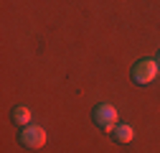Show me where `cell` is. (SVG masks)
Here are the masks:
<instances>
[{"label":"cell","mask_w":160,"mask_h":153,"mask_svg":"<svg viewBox=\"0 0 160 153\" xmlns=\"http://www.w3.org/2000/svg\"><path fill=\"white\" fill-rule=\"evenodd\" d=\"M92 120H94V125H97L99 130L112 133V130H114V125H117V110H114L112 105L102 102V105H97V107H94Z\"/></svg>","instance_id":"cell-1"},{"label":"cell","mask_w":160,"mask_h":153,"mask_svg":"<svg viewBox=\"0 0 160 153\" xmlns=\"http://www.w3.org/2000/svg\"><path fill=\"white\" fill-rule=\"evenodd\" d=\"M18 140H21V145L28 148V150H38V148L46 145V130L41 125H26L21 130V135H18Z\"/></svg>","instance_id":"cell-2"},{"label":"cell","mask_w":160,"mask_h":153,"mask_svg":"<svg viewBox=\"0 0 160 153\" xmlns=\"http://www.w3.org/2000/svg\"><path fill=\"white\" fill-rule=\"evenodd\" d=\"M158 61L155 59H142V61H137L135 66H132V71H130V76H132V82L135 84H150L155 76H158Z\"/></svg>","instance_id":"cell-3"},{"label":"cell","mask_w":160,"mask_h":153,"mask_svg":"<svg viewBox=\"0 0 160 153\" xmlns=\"http://www.w3.org/2000/svg\"><path fill=\"white\" fill-rule=\"evenodd\" d=\"M112 138H114V143H130V140L135 138V130H132V125H127V123H117L114 130H112Z\"/></svg>","instance_id":"cell-4"},{"label":"cell","mask_w":160,"mask_h":153,"mask_svg":"<svg viewBox=\"0 0 160 153\" xmlns=\"http://www.w3.org/2000/svg\"><path fill=\"white\" fill-rule=\"evenodd\" d=\"M10 120H13V125H21V128L31 125V110L26 105H15L10 110Z\"/></svg>","instance_id":"cell-5"},{"label":"cell","mask_w":160,"mask_h":153,"mask_svg":"<svg viewBox=\"0 0 160 153\" xmlns=\"http://www.w3.org/2000/svg\"><path fill=\"white\" fill-rule=\"evenodd\" d=\"M158 66H160V54H158Z\"/></svg>","instance_id":"cell-6"}]
</instances>
